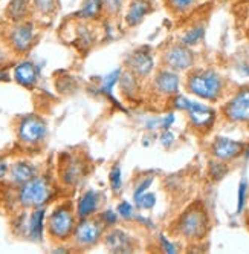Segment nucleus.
<instances>
[{
  "mask_svg": "<svg viewBox=\"0 0 249 254\" xmlns=\"http://www.w3.org/2000/svg\"><path fill=\"white\" fill-rule=\"evenodd\" d=\"M151 184H153V178H151V176L144 178L142 181H139V184L136 186V189H135V191H133V199H138L141 194H144V193L150 189Z\"/></svg>",
  "mask_w": 249,
  "mask_h": 254,
  "instance_id": "obj_35",
  "label": "nucleus"
},
{
  "mask_svg": "<svg viewBox=\"0 0 249 254\" xmlns=\"http://www.w3.org/2000/svg\"><path fill=\"white\" fill-rule=\"evenodd\" d=\"M109 183H110V189L113 193H119L121 187H122V172L119 166H113L110 173H109Z\"/></svg>",
  "mask_w": 249,
  "mask_h": 254,
  "instance_id": "obj_30",
  "label": "nucleus"
},
{
  "mask_svg": "<svg viewBox=\"0 0 249 254\" xmlns=\"http://www.w3.org/2000/svg\"><path fill=\"white\" fill-rule=\"evenodd\" d=\"M246 193H248V183L243 179L239 184V193H237V213H242L246 204Z\"/></svg>",
  "mask_w": 249,
  "mask_h": 254,
  "instance_id": "obj_33",
  "label": "nucleus"
},
{
  "mask_svg": "<svg viewBox=\"0 0 249 254\" xmlns=\"http://www.w3.org/2000/svg\"><path fill=\"white\" fill-rule=\"evenodd\" d=\"M5 14L12 23L25 22L31 14L29 0H9Z\"/></svg>",
  "mask_w": 249,
  "mask_h": 254,
  "instance_id": "obj_20",
  "label": "nucleus"
},
{
  "mask_svg": "<svg viewBox=\"0 0 249 254\" xmlns=\"http://www.w3.org/2000/svg\"><path fill=\"white\" fill-rule=\"evenodd\" d=\"M208 227L209 221L205 208L202 205H193L177 219L174 233L188 241H198L208 233Z\"/></svg>",
  "mask_w": 249,
  "mask_h": 254,
  "instance_id": "obj_2",
  "label": "nucleus"
},
{
  "mask_svg": "<svg viewBox=\"0 0 249 254\" xmlns=\"http://www.w3.org/2000/svg\"><path fill=\"white\" fill-rule=\"evenodd\" d=\"M104 12L109 17H118L126 9V0H102Z\"/></svg>",
  "mask_w": 249,
  "mask_h": 254,
  "instance_id": "obj_27",
  "label": "nucleus"
},
{
  "mask_svg": "<svg viewBox=\"0 0 249 254\" xmlns=\"http://www.w3.org/2000/svg\"><path fill=\"white\" fill-rule=\"evenodd\" d=\"M226 173H228V167L222 161L216 159V162H211L209 164V176L214 181H220Z\"/></svg>",
  "mask_w": 249,
  "mask_h": 254,
  "instance_id": "obj_32",
  "label": "nucleus"
},
{
  "mask_svg": "<svg viewBox=\"0 0 249 254\" xmlns=\"http://www.w3.org/2000/svg\"><path fill=\"white\" fill-rule=\"evenodd\" d=\"M9 176H11V181L14 184L23 186V184L28 183V181H31V179H34L35 176H37V169H35L32 164H29V162H26V161H19L11 167Z\"/></svg>",
  "mask_w": 249,
  "mask_h": 254,
  "instance_id": "obj_19",
  "label": "nucleus"
},
{
  "mask_svg": "<svg viewBox=\"0 0 249 254\" xmlns=\"http://www.w3.org/2000/svg\"><path fill=\"white\" fill-rule=\"evenodd\" d=\"M159 141H161V144H162L164 147H171L173 142H174V135L170 130H164V133L161 135Z\"/></svg>",
  "mask_w": 249,
  "mask_h": 254,
  "instance_id": "obj_38",
  "label": "nucleus"
},
{
  "mask_svg": "<svg viewBox=\"0 0 249 254\" xmlns=\"http://www.w3.org/2000/svg\"><path fill=\"white\" fill-rule=\"evenodd\" d=\"M75 214L69 204L58 205L50 213L48 219V231L52 238L64 241L74 234L75 230Z\"/></svg>",
  "mask_w": 249,
  "mask_h": 254,
  "instance_id": "obj_4",
  "label": "nucleus"
},
{
  "mask_svg": "<svg viewBox=\"0 0 249 254\" xmlns=\"http://www.w3.org/2000/svg\"><path fill=\"white\" fill-rule=\"evenodd\" d=\"M83 173H84V167L81 162L78 159H70L67 162V166L63 169V181L69 186H74L83 178Z\"/></svg>",
  "mask_w": 249,
  "mask_h": 254,
  "instance_id": "obj_23",
  "label": "nucleus"
},
{
  "mask_svg": "<svg viewBox=\"0 0 249 254\" xmlns=\"http://www.w3.org/2000/svg\"><path fill=\"white\" fill-rule=\"evenodd\" d=\"M200 0H164L168 11L174 15H185L199 5Z\"/></svg>",
  "mask_w": 249,
  "mask_h": 254,
  "instance_id": "obj_24",
  "label": "nucleus"
},
{
  "mask_svg": "<svg viewBox=\"0 0 249 254\" xmlns=\"http://www.w3.org/2000/svg\"><path fill=\"white\" fill-rule=\"evenodd\" d=\"M205 31H206V28H205L203 23H194L188 29L184 31V34L181 35L179 43H182V45H185L188 48L198 46L205 37Z\"/></svg>",
  "mask_w": 249,
  "mask_h": 254,
  "instance_id": "obj_22",
  "label": "nucleus"
},
{
  "mask_svg": "<svg viewBox=\"0 0 249 254\" xmlns=\"http://www.w3.org/2000/svg\"><path fill=\"white\" fill-rule=\"evenodd\" d=\"M48 127L45 121L35 115L25 117L19 124V138L25 144H39L45 139Z\"/></svg>",
  "mask_w": 249,
  "mask_h": 254,
  "instance_id": "obj_10",
  "label": "nucleus"
},
{
  "mask_svg": "<svg viewBox=\"0 0 249 254\" xmlns=\"http://www.w3.org/2000/svg\"><path fill=\"white\" fill-rule=\"evenodd\" d=\"M248 225H249V221H248Z\"/></svg>",
  "mask_w": 249,
  "mask_h": 254,
  "instance_id": "obj_46",
  "label": "nucleus"
},
{
  "mask_svg": "<svg viewBox=\"0 0 249 254\" xmlns=\"http://www.w3.org/2000/svg\"><path fill=\"white\" fill-rule=\"evenodd\" d=\"M104 222L100 219H91V217H86V219H80L78 225H75L74 230V241L78 247L81 248H89L98 244L101 239V236L104 233Z\"/></svg>",
  "mask_w": 249,
  "mask_h": 254,
  "instance_id": "obj_5",
  "label": "nucleus"
},
{
  "mask_svg": "<svg viewBox=\"0 0 249 254\" xmlns=\"http://www.w3.org/2000/svg\"><path fill=\"white\" fill-rule=\"evenodd\" d=\"M116 211L119 214L121 219L124 221H130V219H135V207L133 204H130L129 201H122L118 204L116 207Z\"/></svg>",
  "mask_w": 249,
  "mask_h": 254,
  "instance_id": "obj_31",
  "label": "nucleus"
},
{
  "mask_svg": "<svg viewBox=\"0 0 249 254\" xmlns=\"http://www.w3.org/2000/svg\"><path fill=\"white\" fill-rule=\"evenodd\" d=\"M153 86L157 94L165 95V97H174L179 92L181 87V78L177 75L176 70L171 69H161L154 75Z\"/></svg>",
  "mask_w": 249,
  "mask_h": 254,
  "instance_id": "obj_14",
  "label": "nucleus"
},
{
  "mask_svg": "<svg viewBox=\"0 0 249 254\" xmlns=\"http://www.w3.org/2000/svg\"><path fill=\"white\" fill-rule=\"evenodd\" d=\"M32 8L42 15H49L55 12L57 2L55 0H32Z\"/></svg>",
  "mask_w": 249,
  "mask_h": 254,
  "instance_id": "obj_28",
  "label": "nucleus"
},
{
  "mask_svg": "<svg viewBox=\"0 0 249 254\" xmlns=\"http://www.w3.org/2000/svg\"><path fill=\"white\" fill-rule=\"evenodd\" d=\"M39 69L32 62H22L14 67V80L23 87H32L37 83Z\"/></svg>",
  "mask_w": 249,
  "mask_h": 254,
  "instance_id": "obj_18",
  "label": "nucleus"
},
{
  "mask_svg": "<svg viewBox=\"0 0 249 254\" xmlns=\"http://www.w3.org/2000/svg\"><path fill=\"white\" fill-rule=\"evenodd\" d=\"M104 244L113 253H130L133 250L132 238L122 230H112L104 236Z\"/></svg>",
  "mask_w": 249,
  "mask_h": 254,
  "instance_id": "obj_15",
  "label": "nucleus"
},
{
  "mask_svg": "<svg viewBox=\"0 0 249 254\" xmlns=\"http://www.w3.org/2000/svg\"><path fill=\"white\" fill-rule=\"evenodd\" d=\"M102 12H104L102 0H83L80 9L75 12V17L80 20L92 22V20L100 19Z\"/></svg>",
  "mask_w": 249,
  "mask_h": 254,
  "instance_id": "obj_21",
  "label": "nucleus"
},
{
  "mask_svg": "<svg viewBox=\"0 0 249 254\" xmlns=\"http://www.w3.org/2000/svg\"><path fill=\"white\" fill-rule=\"evenodd\" d=\"M223 78L212 69H196L187 78L188 92L206 101H217L223 92Z\"/></svg>",
  "mask_w": 249,
  "mask_h": 254,
  "instance_id": "obj_1",
  "label": "nucleus"
},
{
  "mask_svg": "<svg viewBox=\"0 0 249 254\" xmlns=\"http://www.w3.org/2000/svg\"><path fill=\"white\" fill-rule=\"evenodd\" d=\"M146 127H147V130H154L157 127H161V118H151Z\"/></svg>",
  "mask_w": 249,
  "mask_h": 254,
  "instance_id": "obj_40",
  "label": "nucleus"
},
{
  "mask_svg": "<svg viewBox=\"0 0 249 254\" xmlns=\"http://www.w3.org/2000/svg\"><path fill=\"white\" fill-rule=\"evenodd\" d=\"M243 155H245V158H246V159H249V146H246V147H245Z\"/></svg>",
  "mask_w": 249,
  "mask_h": 254,
  "instance_id": "obj_43",
  "label": "nucleus"
},
{
  "mask_svg": "<svg viewBox=\"0 0 249 254\" xmlns=\"http://www.w3.org/2000/svg\"><path fill=\"white\" fill-rule=\"evenodd\" d=\"M52 196V187L49 179L43 176H35L28 181L26 184L20 186L19 190V202L25 208H39L43 207Z\"/></svg>",
  "mask_w": 249,
  "mask_h": 254,
  "instance_id": "obj_3",
  "label": "nucleus"
},
{
  "mask_svg": "<svg viewBox=\"0 0 249 254\" xmlns=\"http://www.w3.org/2000/svg\"><path fill=\"white\" fill-rule=\"evenodd\" d=\"M5 59H6V57H5V54L2 52V49H0V63H3V62H5Z\"/></svg>",
  "mask_w": 249,
  "mask_h": 254,
  "instance_id": "obj_44",
  "label": "nucleus"
},
{
  "mask_svg": "<svg viewBox=\"0 0 249 254\" xmlns=\"http://www.w3.org/2000/svg\"><path fill=\"white\" fill-rule=\"evenodd\" d=\"M245 147V142L242 141H236L228 136H219L211 144V155L222 162H229L243 155Z\"/></svg>",
  "mask_w": 249,
  "mask_h": 254,
  "instance_id": "obj_9",
  "label": "nucleus"
},
{
  "mask_svg": "<svg viewBox=\"0 0 249 254\" xmlns=\"http://www.w3.org/2000/svg\"><path fill=\"white\" fill-rule=\"evenodd\" d=\"M135 204L139 210H151L156 205V194L146 191L144 194H141L138 199H135Z\"/></svg>",
  "mask_w": 249,
  "mask_h": 254,
  "instance_id": "obj_29",
  "label": "nucleus"
},
{
  "mask_svg": "<svg viewBox=\"0 0 249 254\" xmlns=\"http://www.w3.org/2000/svg\"><path fill=\"white\" fill-rule=\"evenodd\" d=\"M45 216H46V210L43 207H39V208H34V211L28 217L26 233H28V238L34 242H40L43 239Z\"/></svg>",
  "mask_w": 249,
  "mask_h": 254,
  "instance_id": "obj_16",
  "label": "nucleus"
},
{
  "mask_svg": "<svg viewBox=\"0 0 249 254\" xmlns=\"http://www.w3.org/2000/svg\"><path fill=\"white\" fill-rule=\"evenodd\" d=\"M153 11L151 0H129L124 9V23L127 28L133 29L144 23L147 15Z\"/></svg>",
  "mask_w": 249,
  "mask_h": 254,
  "instance_id": "obj_12",
  "label": "nucleus"
},
{
  "mask_svg": "<svg viewBox=\"0 0 249 254\" xmlns=\"http://www.w3.org/2000/svg\"><path fill=\"white\" fill-rule=\"evenodd\" d=\"M35 25L29 20L14 23L12 29L9 31V45L17 54L28 52L34 42H35Z\"/></svg>",
  "mask_w": 249,
  "mask_h": 254,
  "instance_id": "obj_8",
  "label": "nucleus"
},
{
  "mask_svg": "<svg viewBox=\"0 0 249 254\" xmlns=\"http://www.w3.org/2000/svg\"><path fill=\"white\" fill-rule=\"evenodd\" d=\"M223 115L236 124H249V87H243L223 106Z\"/></svg>",
  "mask_w": 249,
  "mask_h": 254,
  "instance_id": "obj_6",
  "label": "nucleus"
},
{
  "mask_svg": "<svg viewBox=\"0 0 249 254\" xmlns=\"http://www.w3.org/2000/svg\"><path fill=\"white\" fill-rule=\"evenodd\" d=\"M98 207H100V193L97 190H87L78 199V204H77L78 219L91 217L92 214L98 211Z\"/></svg>",
  "mask_w": 249,
  "mask_h": 254,
  "instance_id": "obj_17",
  "label": "nucleus"
},
{
  "mask_svg": "<svg viewBox=\"0 0 249 254\" xmlns=\"http://www.w3.org/2000/svg\"><path fill=\"white\" fill-rule=\"evenodd\" d=\"M126 64L132 74H135L139 78H146L154 69V59L147 48H139L127 57Z\"/></svg>",
  "mask_w": 249,
  "mask_h": 254,
  "instance_id": "obj_11",
  "label": "nucleus"
},
{
  "mask_svg": "<svg viewBox=\"0 0 249 254\" xmlns=\"http://www.w3.org/2000/svg\"><path fill=\"white\" fill-rule=\"evenodd\" d=\"M119 86H121V92L126 97H135L138 94V89H139L138 81H136V75L132 74L130 70L121 75Z\"/></svg>",
  "mask_w": 249,
  "mask_h": 254,
  "instance_id": "obj_26",
  "label": "nucleus"
},
{
  "mask_svg": "<svg viewBox=\"0 0 249 254\" xmlns=\"http://www.w3.org/2000/svg\"><path fill=\"white\" fill-rule=\"evenodd\" d=\"M159 242H161V248H162L164 253H168V254H176V253H177L176 244H173L165 234H161V236H159Z\"/></svg>",
  "mask_w": 249,
  "mask_h": 254,
  "instance_id": "obj_37",
  "label": "nucleus"
},
{
  "mask_svg": "<svg viewBox=\"0 0 249 254\" xmlns=\"http://www.w3.org/2000/svg\"><path fill=\"white\" fill-rule=\"evenodd\" d=\"M187 112L190 117V123L196 130L206 132L211 129L212 124H214V121H216L214 109H211L209 106H206L203 103L191 101V106Z\"/></svg>",
  "mask_w": 249,
  "mask_h": 254,
  "instance_id": "obj_13",
  "label": "nucleus"
},
{
  "mask_svg": "<svg viewBox=\"0 0 249 254\" xmlns=\"http://www.w3.org/2000/svg\"><path fill=\"white\" fill-rule=\"evenodd\" d=\"M6 173H8V164L0 158V179H2Z\"/></svg>",
  "mask_w": 249,
  "mask_h": 254,
  "instance_id": "obj_41",
  "label": "nucleus"
},
{
  "mask_svg": "<svg viewBox=\"0 0 249 254\" xmlns=\"http://www.w3.org/2000/svg\"><path fill=\"white\" fill-rule=\"evenodd\" d=\"M121 75H122V69L118 67L112 72H109L107 75H105L101 81V92L104 95H107L110 98H113V87L119 83L121 80Z\"/></svg>",
  "mask_w": 249,
  "mask_h": 254,
  "instance_id": "obj_25",
  "label": "nucleus"
},
{
  "mask_svg": "<svg viewBox=\"0 0 249 254\" xmlns=\"http://www.w3.org/2000/svg\"><path fill=\"white\" fill-rule=\"evenodd\" d=\"M174 121H176V117H174L173 112H170L164 118H161V127H162L164 130H170V127L174 124Z\"/></svg>",
  "mask_w": 249,
  "mask_h": 254,
  "instance_id": "obj_39",
  "label": "nucleus"
},
{
  "mask_svg": "<svg viewBox=\"0 0 249 254\" xmlns=\"http://www.w3.org/2000/svg\"><path fill=\"white\" fill-rule=\"evenodd\" d=\"M248 25H249V5H248Z\"/></svg>",
  "mask_w": 249,
  "mask_h": 254,
  "instance_id": "obj_45",
  "label": "nucleus"
},
{
  "mask_svg": "<svg viewBox=\"0 0 249 254\" xmlns=\"http://www.w3.org/2000/svg\"><path fill=\"white\" fill-rule=\"evenodd\" d=\"M119 219V214L118 211H113V210H105L102 211L101 214V221L104 222V225H109V227H113Z\"/></svg>",
  "mask_w": 249,
  "mask_h": 254,
  "instance_id": "obj_36",
  "label": "nucleus"
},
{
  "mask_svg": "<svg viewBox=\"0 0 249 254\" xmlns=\"http://www.w3.org/2000/svg\"><path fill=\"white\" fill-rule=\"evenodd\" d=\"M6 80H9V75L5 70H0V81H6Z\"/></svg>",
  "mask_w": 249,
  "mask_h": 254,
  "instance_id": "obj_42",
  "label": "nucleus"
},
{
  "mask_svg": "<svg viewBox=\"0 0 249 254\" xmlns=\"http://www.w3.org/2000/svg\"><path fill=\"white\" fill-rule=\"evenodd\" d=\"M171 103H173V107L177 109V111H188L190 106H191V101L187 97L181 95V94H176L173 97Z\"/></svg>",
  "mask_w": 249,
  "mask_h": 254,
  "instance_id": "obj_34",
  "label": "nucleus"
},
{
  "mask_svg": "<svg viewBox=\"0 0 249 254\" xmlns=\"http://www.w3.org/2000/svg\"><path fill=\"white\" fill-rule=\"evenodd\" d=\"M162 62L171 70H188L194 64V52L182 43H174L164 51Z\"/></svg>",
  "mask_w": 249,
  "mask_h": 254,
  "instance_id": "obj_7",
  "label": "nucleus"
}]
</instances>
